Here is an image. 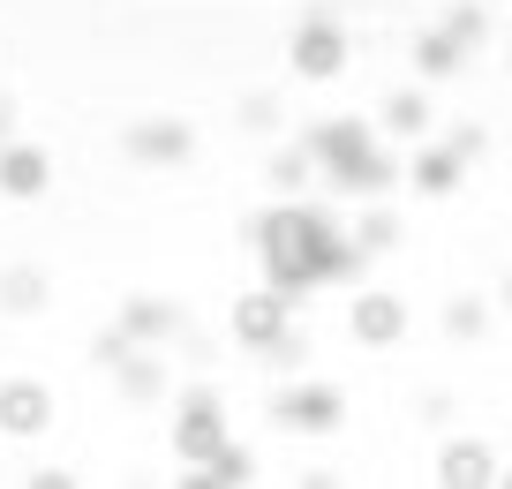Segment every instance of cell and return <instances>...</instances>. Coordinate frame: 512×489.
Listing matches in <instances>:
<instances>
[{
	"label": "cell",
	"mask_w": 512,
	"mask_h": 489,
	"mask_svg": "<svg viewBox=\"0 0 512 489\" xmlns=\"http://www.w3.org/2000/svg\"><path fill=\"white\" fill-rule=\"evenodd\" d=\"M264 256H272V286L287 301L302 294L309 279H354V271L369 264L324 211H272V219H264Z\"/></svg>",
	"instance_id": "6da1fadb"
},
{
	"label": "cell",
	"mask_w": 512,
	"mask_h": 489,
	"mask_svg": "<svg viewBox=\"0 0 512 489\" xmlns=\"http://www.w3.org/2000/svg\"><path fill=\"white\" fill-rule=\"evenodd\" d=\"M347 332H354V347H369V354L400 347V339H407V294H384V286L354 294L347 301Z\"/></svg>",
	"instance_id": "7a4b0ae2"
},
{
	"label": "cell",
	"mask_w": 512,
	"mask_h": 489,
	"mask_svg": "<svg viewBox=\"0 0 512 489\" xmlns=\"http://www.w3.org/2000/svg\"><path fill=\"white\" fill-rule=\"evenodd\" d=\"M294 76H309V83L347 76V31H339L332 16H309L302 31H294Z\"/></svg>",
	"instance_id": "3957f363"
},
{
	"label": "cell",
	"mask_w": 512,
	"mask_h": 489,
	"mask_svg": "<svg viewBox=\"0 0 512 489\" xmlns=\"http://www.w3.org/2000/svg\"><path fill=\"white\" fill-rule=\"evenodd\" d=\"M362 151H377V128H369V121H324L317 136H309L317 174H339V166H354Z\"/></svg>",
	"instance_id": "277c9868"
},
{
	"label": "cell",
	"mask_w": 512,
	"mask_h": 489,
	"mask_svg": "<svg viewBox=\"0 0 512 489\" xmlns=\"http://www.w3.org/2000/svg\"><path fill=\"white\" fill-rule=\"evenodd\" d=\"M339 414H347V399H339L332 384H302V392L279 399V422L302 429V437H324V429H339Z\"/></svg>",
	"instance_id": "5b68a950"
},
{
	"label": "cell",
	"mask_w": 512,
	"mask_h": 489,
	"mask_svg": "<svg viewBox=\"0 0 512 489\" xmlns=\"http://www.w3.org/2000/svg\"><path fill=\"white\" fill-rule=\"evenodd\" d=\"M437 482L445 489H482V482H497V452L482 437H452L445 452H437Z\"/></svg>",
	"instance_id": "8992f818"
},
{
	"label": "cell",
	"mask_w": 512,
	"mask_h": 489,
	"mask_svg": "<svg viewBox=\"0 0 512 489\" xmlns=\"http://www.w3.org/2000/svg\"><path fill=\"white\" fill-rule=\"evenodd\" d=\"M400 181H407V174H400V158L362 151L354 166H339V174H332V189H339V196H392Z\"/></svg>",
	"instance_id": "52a82bcc"
},
{
	"label": "cell",
	"mask_w": 512,
	"mask_h": 489,
	"mask_svg": "<svg viewBox=\"0 0 512 489\" xmlns=\"http://www.w3.org/2000/svg\"><path fill=\"white\" fill-rule=\"evenodd\" d=\"M467 174V158L452 151V143H430V151H415V166H407V189L415 196H452Z\"/></svg>",
	"instance_id": "ba28073f"
},
{
	"label": "cell",
	"mask_w": 512,
	"mask_h": 489,
	"mask_svg": "<svg viewBox=\"0 0 512 489\" xmlns=\"http://www.w3.org/2000/svg\"><path fill=\"white\" fill-rule=\"evenodd\" d=\"M234 332L249 339V347H272V339L287 332V294H279V286H272V294L241 301V309H234Z\"/></svg>",
	"instance_id": "9c48e42d"
},
{
	"label": "cell",
	"mask_w": 512,
	"mask_h": 489,
	"mask_svg": "<svg viewBox=\"0 0 512 489\" xmlns=\"http://www.w3.org/2000/svg\"><path fill=\"white\" fill-rule=\"evenodd\" d=\"M53 414V399L38 384H0V429H16V437H38Z\"/></svg>",
	"instance_id": "30bf717a"
},
{
	"label": "cell",
	"mask_w": 512,
	"mask_h": 489,
	"mask_svg": "<svg viewBox=\"0 0 512 489\" xmlns=\"http://www.w3.org/2000/svg\"><path fill=\"white\" fill-rule=\"evenodd\" d=\"M460 68H467V53L445 38V23H437V31H415V76L422 83H445V76H460Z\"/></svg>",
	"instance_id": "8fae6325"
},
{
	"label": "cell",
	"mask_w": 512,
	"mask_h": 489,
	"mask_svg": "<svg viewBox=\"0 0 512 489\" xmlns=\"http://www.w3.org/2000/svg\"><path fill=\"white\" fill-rule=\"evenodd\" d=\"M445 38L460 53H482V46H490V8H482V0H452V8H445Z\"/></svg>",
	"instance_id": "7c38bea8"
},
{
	"label": "cell",
	"mask_w": 512,
	"mask_h": 489,
	"mask_svg": "<svg viewBox=\"0 0 512 489\" xmlns=\"http://www.w3.org/2000/svg\"><path fill=\"white\" fill-rule=\"evenodd\" d=\"M181 459H211V452H219V444H226V422H219V414H211L204 407V399H196V407H189V422H181Z\"/></svg>",
	"instance_id": "4fadbf2b"
},
{
	"label": "cell",
	"mask_w": 512,
	"mask_h": 489,
	"mask_svg": "<svg viewBox=\"0 0 512 489\" xmlns=\"http://www.w3.org/2000/svg\"><path fill=\"white\" fill-rule=\"evenodd\" d=\"M46 174H53L46 151H8V158H0V189H8V196H38Z\"/></svg>",
	"instance_id": "5bb4252c"
},
{
	"label": "cell",
	"mask_w": 512,
	"mask_h": 489,
	"mask_svg": "<svg viewBox=\"0 0 512 489\" xmlns=\"http://www.w3.org/2000/svg\"><path fill=\"white\" fill-rule=\"evenodd\" d=\"M430 128V91H392L384 98V136H422Z\"/></svg>",
	"instance_id": "9a60e30c"
},
{
	"label": "cell",
	"mask_w": 512,
	"mask_h": 489,
	"mask_svg": "<svg viewBox=\"0 0 512 489\" xmlns=\"http://www.w3.org/2000/svg\"><path fill=\"white\" fill-rule=\"evenodd\" d=\"M445 332H452V339H482V332H490V301L460 294V301L445 309Z\"/></svg>",
	"instance_id": "2e32d148"
},
{
	"label": "cell",
	"mask_w": 512,
	"mask_h": 489,
	"mask_svg": "<svg viewBox=\"0 0 512 489\" xmlns=\"http://www.w3.org/2000/svg\"><path fill=\"white\" fill-rule=\"evenodd\" d=\"M392 241H400V219H392V211H369V219L354 226V249H362V256H384Z\"/></svg>",
	"instance_id": "e0dca14e"
},
{
	"label": "cell",
	"mask_w": 512,
	"mask_h": 489,
	"mask_svg": "<svg viewBox=\"0 0 512 489\" xmlns=\"http://www.w3.org/2000/svg\"><path fill=\"white\" fill-rule=\"evenodd\" d=\"M136 151H144V158H181V151H189V128H144Z\"/></svg>",
	"instance_id": "ac0fdd59"
},
{
	"label": "cell",
	"mask_w": 512,
	"mask_h": 489,
	"mask_svg": "<svg viewBox=\"0 0 512 489\" xmlns=\"http://www.w3.org/2000/svg\"><path fill=\"white\" fill-rule=\"evenodd\" d=\"M445 143H452V151H460V158H467V166H475V158H482V143H490V136H482V128H475V121H460V128H452V136H445Z\"/></svg>",
	"instance_id": "d6986e66"
},
{
	"label": "cell",
	"mask_w": 512,
	"mask_h": 489,
	"mask_svg": "<svg viewBox=\"0 0 512 489\" xmlns=\"http://www.w3.org/2000/svg\"><path fill=\"white\" fill-rule=\"evenodd\" d=\"M31 301H38V279H31V271H16V279H8V309H31Z\"/></svg>",
	"instance_id": "ffe728a7"
},
{
	"label": "cell",
	"mask_w": 512,
	"mask_h": 489,
	"mask_svg": "<svg viewBox=\"0 0 512 489\" xmlns=\"http://www.w3.org/2000/svg\"><path fill=\"white\" fill-rule=\"evenodd\" d=\"M497 301H505V309H512V271H505V286H497Z\"/></svg>",
	"instance_id": "44dd1931"
},
{
	"label": "cell",
	"mask_w": 512,
	"mask_h": 489,
	"mask_svg": "<svg viewBox=\"0 0 512 489\" xmlns=\"http://www.w3.org/2000/svg\"><path fill=\"white\" fill-rule=\"evenodd\" d=\"M497 482H505V489H512V474H497Z\"/></svg>",
	"instance_id": "7402d4cb"
}]
</instances>
